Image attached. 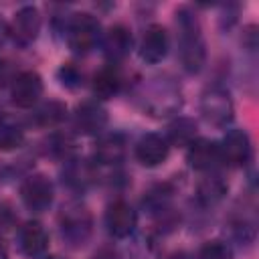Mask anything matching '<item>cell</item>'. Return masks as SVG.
I'll list each match as a JSON object with an SVG mask.
<instances>
[{
	"mask_svg": "<svg viewBox=\"0 0 259 259\" xmlns=\"http://www.w3.org/2000/svg\"><path fill=\"white\" fill-rule=\"evenodd\" d=\"M174 16H176L174 22H176V42H178L180 65L186 73H198L206 61L200 20L190 6H180Z\"/></svg>",
	"mask_w": 259,
	"mask_h": 259,
	"instance_id": "obj_1",
	"label": "cell"
},
{
	"mask_svg": "<svg viewBox=\"0 0 259 259\" xmlns=\"http://www.w3.org/2000/svg\"><path fill=\"white\" fill-rule=\"evenodd\" d=\"M67 47L77 55H87L101 40V22L91 12H75L63 24Z\"/></svg>",
	"mask_w": 259,
	"mask_h": 259,
	"instance_id": "obj_2",
	"label": "cell"
},
{
	"mask_svg": "<svg viewBox=\"0 0 259 259\" xmlns=\"http://www.w3.org/2000/svg\"><path fill=\"white\" fill-rule=\"evenodd\" d=\"M182 105L180 89L166 79H152L142 89V107L154 117H170L178 113Z\"/></svg>",
	"mask_w": 259,
	"mask_h": 259,
	"instance_id": "obj_3",
	"label": "cell"
},
{
	"mask_svg": "<svg viewBox=\"0 0 259 259\" xmlns=\"http://www.w3.org/2000/svg\"><path fill=\"white\" fill-rule=\"evenodd\" d=\"M59 227H61V237L67 245L71 247H81L87 243L91 229H93V217L89 208L79 202L71 200L61 208L59 214Z\"/></svg>",
	"mask_w": 259,
	"mask_h": 259,
	"instance_id": "obj_4",
	"label": "cell"
},
{
	"mask_svg": "<svg viewBox=\"0 0 259 259\" xmlns=\"http://www.w3.org/2000/svg\"><path fill=\"white\" fill-rule=\"evenodd\" d=\"M200 113L206 123L214 127H227L235 117V105L227 87L214 83L200 95Z\"/></svg>",
	"mask_w": 259,
	"mask_h": 259,
	"instance_id": "obj_5",
	"label": "cell"
},
{
	"mask_svg": "<svg viewBox=\"0 0 259 259\" xmlns=\"http://www.w3.org/2000/svg\"><path fill=\"white\" fill-rule=\"evenodd\" d=\"M20 200L32 212H45L55 200V186L45 174H30L20 184Z\"/></svg>",
	"mask_w": 259,
	"mask_h": 259,
	"instance_id": "obj_6",
	"label": "cell"
},
{
	"mask_svg": "<svg viewBox=\"0 0 259 259\" xmlns=\"http://www.w3.org/2000/svg\"><path fill=\"white\" fill-rule=\"evenodd\" d=\"M42 77L36 71H20L10 81V99L20 109H30L42 97Z\"/></svg>",
	"mask_w": 259,
	"mask_h": 259,
	"instance_id": "obj_7",
	"label": "cell"
},
{
	"mask_svg": "<svg viewBox=\"0 0 259 259\" xmlns=\"http://www.w3.org/2000/svg\"><path fill=\"white\" fill-rule=\"evenodd\" d=\"M219 150H221L223 164H229V166H235V168L247 166L251 162V158H253L251 138L241 127L229 130L223 136V140L219 142Z\"/></svg>",
	"mask_w": 259,
	"mask_h": 259,
	"instance_id": "obj_8",
	"label": "cell"
},
{
	"mask_svg": "<svg viewBox=\"0 0 259 259\" xmlns=\"http://www.w3.org/2000/svg\"><path fill=\"white\" fill-rule=\"evenodd\" d=\"M105 227L113 239H127L138 227L136 208L123 198L109 202V206L105 210Z\"/></svg>",
	"mask_w": 259,
	"mask_h": 259,
	"instance_id": "obj_9",
	"label": "cell"
},
{
	"mask_svg": "<svg viewBox=\"0 0 259 259\" xmlns=\"http://www.w3.org/2000/svg\"><path fill=\"white\" fill-rule=\"evenodd\" d=\"M40 12L36 6H22L16 10L12 22L8 24V36H12V40L20 47H28L36 40L38 32H40Z\"/></svg>",
	"mask_w": 259,
	"mask_h": 259,
	"instance_id": "obj_10",
	"label": "cell"
},
{
	"mask_svg": "<svg viewBox=\"0 0 259 259\" xmlns=\"http://www.w3.org/2000/svg\"><path fill=\"white\" fill-rule=\"evenodd\" d=\"M16 247L28 259H40L49 251V233L38 221H26L16 233Z\"/></svg>",
	"mask_w": 259,
	"mask_h": 259,
	"instance_id": "obj_11",
	"label": "cell"
},
{
	"mask_svg": "<svg viewBox=\"0 0 259 259\" xmlns=\"http://www.w3.org/2000/svg\"><path fill=\"white\" fill-rule=\"evenodd\" d=\"M170 51V38H168V30L162 24H150L140 40V59L148 65H158L160 61L166 59Z\"/></svg>",
	"mask_w": 259,
	"mask_h": 259,
	"instance_id": "obj_12",
	"label": "cell"
},
{
	"mask_svg": "<svg viewBox=\"0 0 259 259\" xmlns=\"http://www.w3.org/2000/svg\"><path fill=\"white\" fill-rule=\"evenodd\" d=\"M107 125V111L97 101H83L73 113V127L81 136H99Z\"/></svg>",
	"mask_w": 259,
	"mask_h": 259,
	"instance_id": "obj_13",
	"label": "cell"
},
{
	"mask_svg": "<svg viewBox=\"0 0 259 259\" xmlns=\"http://www.w3.org/2000/svg\"><path fill=\"white\" fill-rule=\"evenodd\" d=\"M99 45H101V51H103L105 59L109 61V65H115L130 55L134 36L125 24H113L101 34Z\"/></svg>",
	"mask_w": 259,
	"mask_h": 259,
	"instance_id": "obj_14",
	"label": "cell"
},
{
	"mask_svg": "<svg viewBox=\"0 0 259 259\" xmlns=\"http://www.w3.org/2000/svg\"><path fill=\"white\" fill-rule=\"evenodd\" d=\"M186 160L198 172H217V168L223 164L219 142L208 138H196L186 148Z\"/></svg>",
	"mask_w": 259,
	"mask_h": 259,
	"instance_id": "obj_15",
	"label": "cell"
},
{
	"mask_svg": "<svg viewBox=\"0 0 259 259\" xmlns=\"http://www.w3.org/2000/svg\"><path fill=\"white\" fill-rule=\"evenodd\" d=\"M134 152L142 166L154 168V166H160L166 162V158L170 154V144L162 134H144L136 142Z\"/></svg>",
	"mask_w": 259,
	"mask_h": 259,
	"instance_id": "obj_16",
	"label": "cell"
},
{
	"mask_svg": "<svg viewBox=\"0 0 259 259\" xmlns=\"http://www.w3.org/2000/svg\"><path fill=\"white\" fill-rule=\"evenodd\" d=\"M125 152H127V142H125L123 134H119V132L101 134L93 148V160L103 166H115V164L123 162Z\"/></svg>",
	"mask_w": 259,
	"mask_h": 259,
	"instance_id": "obj_17",
	"label": "cell"
},
{
	"mask_svg": "<svg viewBox=\"0 0 259 259\" xmlns=\"http://www.w3.org/2000/svg\"><path fill=\"white\" fill-rule=\"evenodd\" d=\"M121 85H123V77H121V73H119V69L115 65L101 67L93 75V81H91V89H93V95L97 99L115 97L121 91Z\"/></svg>",
	"mask_w": 259,
	"mask_h": 259,
	"instance_id": "obj_18",
	"label": "cell"
},
{
	"mask_svg": "<svg viewBox=\"0 0 259 259\" xmlns=\"http://www.w3.org/2000/svg\"><path fill=\"white\" fill-rule=\"evenodd\" d=\"M95 180V168L91 162L81 160V158H73L69 162H65V170H63V182H67L69 188L73 190H85L87 186H91Z\"/></svg>",
	"mask_w": 259,
	"mask_h": 259,
	"instance_id": "obj_19",
	"label": "cell"
},
{
	"mask_svg": "<svg viewBox=\"0 0 259 259\" xmlns=\"http://www.w3.org/2000/svg\"><path fill=\"white\" fill-rule=\"evenodd\" d=\"M227 190L229 184L219 172H206V176L196 186V200L202 206H214L225 198Z\"/></svg>",
	"mask_w": 259,
	"mask_h": 259,
	"instance_id": "obj_20",
	"label": "cell"
},
{
	"mask_svg": "<svg viewBox=\"0 0 259 259\" xmlns=\"http://www.w3.org/2000/svg\"><path fill=\"white\" fill-rule=\"evenodd\" d=\"M170 146H184L188 148L198 138V125L192 117H176L170 121L168 132L164 136Z\"/></svg>",
	"mask_w": 259,
	"mask_h": 259,
	"instance_id": "obj_21",
	"label": "cell"
},
{
	"mask_svg": "<svg viewBox=\"0 0 259 259\" xmlns=\"http://www.w3.org/2000/svg\"><path fill=\"white\" fill-rule=\"evenodd\" d=\"M65 119H67V105L57 99L45 101L32 111V123L38 127H57Z\"/></svg>",
	"mask_w": 259,
	"mask_h": 259,
	"instance_id": "obj_22",
	"label": "cell"
},
{
	"mask_svg": "<svg viewBox=\"0 0 259 259\" xmlns=\"http://www.w3.org/2000/svg\"><path fill=\"white\" fill-rule=\"evenodd\" d=\"M47 144H49L51 156H55L63 162L77 158V140L71 132H55Z\"/></svg>",
	"mask_w": 259,
	"mask_h": 259,
	"instance_id": "obj_23",
	"label": "cell"
},
{
	"mask_svg": "<svg viewBox=\"0 0 259 259\" xmlns=\"http://www.w3.org/2000/svg\"><path fill=\"white\" fill-rule=\"evenodd\" d=\"M24 144V130L10 117H0V150L12 152Z\"/></svg>",
	"mask_w": 259,
	"mask_h": 259,
	"instance_id": "obj_24",
	"label": "cell"
},
{
	"mask_svg": "<svg viewBox=\"0 0 259 259\" xmlns=\"http://www.w3.org/2000/svg\"><path fill=\"white\" fill-rule=\"evenodd\" d=\"M170 198H172V190L168 184H156L152 186L146 196H144V206L152 212V214H164L168 212L170 206Z\"/></svg>",
	"mask_w": 259,
	"mask_h": 259,
	"instance_id": "obj_25",
	"label": "cell"
},
{
	"mask_svg": "<svg viewBox=\"0 0 259 259\" xmlns=\"http://www.w3.org/2000/svg\"><path fill=\"white\" fill-rule=\"evenodd\" d=\"M196 259H233V247L223 239H212L198 249Z\"/></svg>",
	"mask_w": 259,
	"mask_h": 259,
	"instance_id": "obj_26",
	"label": "cell"
},
{
	"mask_svg": "<svg viewBox=\"0 0 259 259\" xmlns=\"http://www.w3.org/2000/svg\"><path fill=\"white\" fill-rule=\"evenodd\" d=\"M57 79L67 89H77V87L83 85V71L73 63H63L57 71Z\"/></svg>",
	"mask_w": 259,
	"mask_h": 259,
	"instance_id": "obj_27",
	"label": "cell"
},
{
	"mask_svg": "<svg viewBox=\"0 0 259 259\" xmlns=\"http://www.w3.org/2000/svg\"><path fill=\"white\" fill-rule=\"evenodd\" d=\"M6 36H8V24L0 18V45L6 40Z\"/></svg>",
	"mask_w": 259,
	"mask_h": 259,
	"instance_id": "obj_28",
	"label": "cell"
},
{
	"mask_svg": "<svg viewBox=\"0 0 259 259\" xmlns=\"http://www.w3.org/2000/svg\"><path fill=\"white\" fill-rule=\"evenodd\" d=\"M42 259H61V257H42Z\"/></svg>",
	"mask_w": 259,
	"mask_h": 259,
	"instance_id": "obj_29",
	"label": "cell"
}]
</instances>
